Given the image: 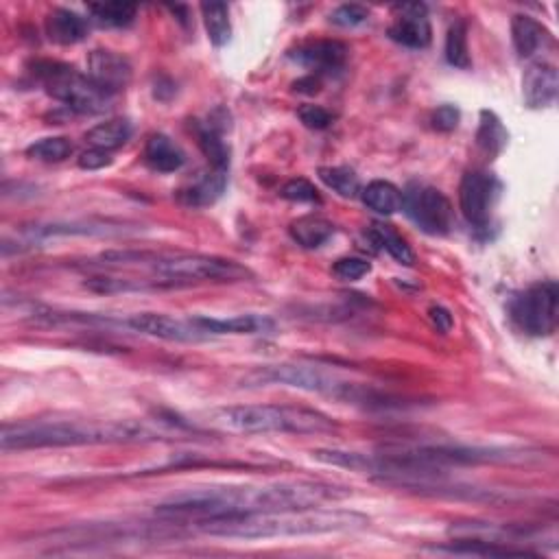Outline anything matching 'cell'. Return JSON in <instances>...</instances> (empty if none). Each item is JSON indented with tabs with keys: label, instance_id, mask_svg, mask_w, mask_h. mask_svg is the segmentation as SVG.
<instances>
[{
	"label": "cell",
	"instance_id": "7402d4cb",
	"mask_svg": "<svg viewBox=\"0 0 559 559\" xmlns=\"http://www.w3.org/2000/svg\"><path fill=\"white\" fill-rule=\"evenodd\" d=\"M367 236H370V241L378 247L387 252L391 258L396 260L400 265H413L415 263V254L411 245L402 239V236L391 228V225L385 223H372L370 230H367Z\"/></svg>",
	"mask_w": 559,
	"mask_h": 559
},
{
	"label": "cell",
	"instance_id": "8fae6325",
	"mask_svg": "<svg viewBox=\"0 0 559 559\" xmlns=\"http://www.w3.org/2000/svg\"><path fill=\"white\" fill-rule=\"evenodd\" d=\"M125 326L132 328L138 335L162 339V341H177V343H193L204 341L210 335L195 326V321H182L162 313H138L125 319Z\"/></svg>",
	"mask_w": 559,
	"mask_h": 559
},
{
	"label": "cell",
	"instance_id": "e0dca14e",
	"mask_svg": "<svg viewBox=\"0 0 559 559\" xmlns=\"http://www.w3.org/2000/svg\"><path fill=\"white\" fill-rule=\"evenodd\" d=\"M511 40H514V49L522 59H531L553 44L549 29L535 18L522 14L511 18Z\"/></svg>",
	"mask_w": 559,
	"mask_h": 559
},
{
	"label": "cell",
	"instance_id": "d590c367",
	"mask_svg": "<svg viewBox=\"0 0 559 559\" xmlns=\"http://www.w3.org/2000/svg\"><path fill=\"white\" fill-rule=\"evenodd\" d=\"M459 118L461 114L455 105H442L433 112L431 125L433 129H437V132H453V129H457L459 125Z\"/></svg>",
	"mask_w": 559,
	"mask_h": 559
},
{
	"label": "cell",
	"instance_id": "6da1fadb",
	"mask_svg": "<svg viewBox=\"0 0 559 559\" xmlns=\"http://www.w3.org/2000/svg\"><path fill=\"white\" fill-rule=\"evenodd\" d=\"M350 496V490L321 481H280L265 485H212L188 490L166 498L156 507L164 518H221L258 511L306 509L337 503Z\"/></svg>",
	"mask_w": 559,
	"mask_h": 559
},
{
	"label": "cell",
	"instance_id": "d6a6232c",
	"mask_svg": "<svg viewBox=\"0 0 559 559\" xmlns=\"http://www.w3.org/2000/svg\"><path fill=\"white\" fill-rule=\"evenodd\" d=\"M372 271V265L367 263L363 258H356V256H348V258H339L335 265H332V273L339 280H346V282H356L365 278L367 273Z\"/></svg>",
	"mask_w": 559,
	"mask_h": 559
},
{
	"label": "cell",
	"instance_id": "f1b7e54d",
	"mask_svg": "<svg viewBox=\"0 0 559 559\" xmlns=\"http://www.w3.org/2000/svg\"><path fill=\"white\" fill-rule=\"evenodd\" d=\"M319 180L346 199H352L361 193L359 175L348 169V166H321Z\"/></svg>",
	"mask_w": 559,
	"mask_h": 559
},
{
	"label": "cell",
	"instance_id": "9a60e30c",
	"mask_svg": "<svg viewBox=\"0 0 559 559\" xmlns=\"http://www.w3.org/2000/svg\"><path fill=\"white\" fill-rule=\"evenodd\" d=\"M559 92V75L557 68L549 62H535L527 68L522 77V99L531 110L549 107L555 103Z\"/></svg>",
	"mask_w": 559,
	"mask_h": 559
},
{
	"label": "cell",
	"instance_id": "ac0fdd59",
	"mask_svg": "<svg viewBox=\"0 0 559 559\" xmlns=\"http://www.w3.org/2000/svg\"><path fill=\"white\" fill-rule=\"evenodd\" d=\"M90 31V25L86 18H81L77 11L70 9H53L49 16H46V35L62 46L79 44L86 40V35Z\"/></svg>",
	"mask_w": 559,
	"mask_h": 559
},
{
	"label": "cell",
	"instance_id": "9c48e42d",
	"mask_svg": "<svg viewBox=\"0 0 559 559\" xmlns=\"http://www.w3.org/2000/svg\"><path fill=\"white\" fill-rule=\"evenodd\" d=\"M402 210L422 232L433 236H444L455 225L453 204L433 186H409L402 193Z\"/></svg>",
	"mask_w": 559,
	"mask_h": 559
},
{
	"label": "cell",
	"instance_id": "277c9868",
	"mask_svg": "<svg viewBox=\"0 0 559 559\" xmlns=\"http://www.w3.org/2000/svg\"><path fill=\"white\" fill-rule=\"evenodd\" d=\"M210 422L225 428V431L245 435H328L339 431V424L328 418L326 413L306 407H291V404H236V407H221L210 413Z\"/></svg>",
	"mask_w": 559,
	"mask_h": 559
},
{
	"label": "cell",
	"instance_id": "7c38bea8",
	"mask_svg": "<svg viewBox=\"0 0 559 559\" xmlns=\"http://www.w3.org/2000/svg\"><path fill=\"white\" fill-rule=\"evenodd\" d=\"M396 11H398V16L394 22H391V27L387 31L389 38L402 46H407V49H415V51L426 49V46L433 40L426 5H420V3L398 5Z\"/></svg>",
	"mask_w": 559,
	"mask_h": 559
},
{
	"label": "cell",
	"instance_id": "5bb4252c",
	"mask_svg": "<svg viewBox=\"0 0 559 559\" xmlns=\"http://www.w3.org/2000/svg\"><path fill=\"white\" fill-rule=\"evenodd\" d=\"M350 49L339 40H313L304 42L289 53L295 64L311 68L315 73H337L346 66Z\"/></svg>",
	"mask_w": 559,
	"mask_h": 559
},
{
	"label": "cell",
	"instance_id": "cb8c5ba5",
	"mask_svg": "<svg viewBox=\"0 0 559 559\" xmlns=\"http://www.w3.org/2000/svg\"><path fill=\"white\" fill-rule=\"evenodd\" d=\"M361 199L367 208L378 214H385V217H389V214H394L402 208L400 188L385 180H374L367 184L361 190Z\"/></svg>",
	"mask_w": 559,
	"mask_h": 559
},
{
	"label": "cell",
	"instance_id": "f35d334b",
	"mask_svg": "<svg viewBox=\"0 0 559 559\" xmlns=\"http://www.w3.org/2000/svg\"><path fill=\"white\" fill-rule=\"evenodd\" d=\"M293 90L300 92V94H317L321 90V81L315 75H308L300 81L293 83Z\"/></svg>",
	"mask_w": 559,
	"mask_h": 559
},
{
	"label": "cell",
	"instance_id": "74e56055",
	"mask_svg": "<svg viewBox=\"0 0 559 559\" xmlns=\"http://www.w3.org/2000/svg\"><path fill=\"white\" fill-rule=\"evenodd\" d=\"M428 317H431L433 326L437 328V332H442V335H448V332L455 326V317L450 315V311L444 306H431Z\"/></svg>",
	"mask_w": 559,
	"mask_h": 559
},
{
	"label": "cell",
	"instance_id": "f546056e",
	"mask_svg": "<svg viewBox=\"0 0 559 559\" xmlns=\"http://www.w3.org/2000/svg\"><path fill=\"white\" fill-rule=\"evenodd\" d=\"M479 147L485 149L490 156L501 153L507 145V132L505 127L498 121V116L494 112H481V125H479Z\"/></svg>",
	"mask_w": 559,
	"mask_h": 559
},
{
	"label": "cell",
	"instance_id": "5b68a950",
	"mask_svg": "<svg viewBox=\"0 0 559 559\" xmlns=\"http://www.w3.org/2000/svg\"><path fill=\"white\" fill-rule=\"evenodd\" d=\"M291 387L297 391H308V394L330 396L335 400L372 407L378 396L370 387H363L359 383L332 374L319 365H304V363H282V365H267L256 367L243 378V387L258 389V387Z\"/></svg>",
	"mask_w": 559,
	"mask_h": 559
},
{
	"label": "cell",
	"instance_id": "4fadbf2b",
	"mask_svg": "<svg viewBox=\"0 0 559 559\" xmlns=\"http://www.w3.org/2000/svg\"><path fill=\"white\" fill-rule=\"evenodd\" d=\"M88 77L105 92L116 94L125 90L132 81V64L121 53L97 49L88 57Z\"/></svg>",
	"mask_w": 559,
	"mask_h": 559
},
{
	"label": "cell",
	"instance_id": "44dd1931",
	"mask_svg": "<svg viewBox=\"0 0 559 559\" xmlns=\"http://www.w3.org/2000/svg\"><path fill=\"white\" fill-rule=\"evenodd\" d=\"M291 239L304 247V249H319L326 245L332 236H335V225L324 217H315V214H306V217L295 219L289 225Z\"/></svg>",
	"mask_w": 559,
	"mask_h": 559
},
{
	"label": "cell",
	"instance_id": "ffe728a7",
	"mask_svg": "<svg viewBox=\"0 0 559 559\" xmlns=\"http://www.w3.org/2000/svg\"><path fill=\"white\" fill-rule=\"evenodd\" d=\"M145 162L158 173H175L186 164V153L173 138L166 134H153L145 145Z\"/></svg>",
	"mask_w": 559,
	"mask_h": 559
},
{
	"label": "cell",
	"instance_id": "4dcf8cb0",
	"mask_svg": "<svg viewBox=\"0 0 559 559\" xmlns=\"http://www.w3.org/2000/svg\"><path fill=\"white\" fill-rule=\"evenodd\" d=\"M92 16L97 18L101 25L114 27V29H125L134 25L138 9L136 5L129 3H103V5H90Z\"/></svg>",
	"mask_w": 559,
	"mask_h": 559
},
{
	"label": "cell",
	"instance_id": "e575fe53",
	"mask_svg": "<svg viewBox=\"0 0 559 559\" xmlns=\"http://www.w3.org/2000/svg\"><path fill=\"white\" fill-rule=\"evenodd\" d=\"M297 116H300V121L308 127V129H328L335 121V116H332L328 110H324L321 105H302L300 110H297Z\"/></svg>",
	"mask_w": 559,
	"mask_h": 559
},
{
	"label": "cell",
	"instance_id": "ba28073f",
	"mask_svg": "<svg viewBox=\"0 0 559 559\" xmlns=\"http://www.w3.org/2000/svg\"><path fill=\"white\" fill-rule=\"evenodd\" d=\"M557 304L559 289L557 282L546 280L529 287L525 293L516 295L509 304L511 317H514L520 330L531 337H549L557 328Z\"/></svg>",
	"mask_w": 559,
	"mask_h": 559
},
{
	"label": "cell",
	"instance_id": "30bf717a",
	"mask_svg": "<svg viewBox=\"0 0 559 559\" xmlns=\"http://www.w3.org/2000/svg\"><path fill=\"white\" fill-rule=\"evenodd\" d=\"M496 177L485 171H468L459 184V210L474 228H487L498 199Z\"/></svg>",
	"mask_w": 559,
	"mask_h": 559
},
{
	"label": "cell",
	"instance_id": "3957f363",
	"mask_svg": "<svg viewBox=\"0 0 559 559\" xmlns=\"http://www.w3.org/2000/svg\"><path fill=\"white\" fill-rule=\"evenodd\" d=\"M160 439L151 426L138 420L112 422H25L5 426L0 444L5 450L66 448L97 444H134Z\"/></svg>",
	"mask_w": 559,
	"mask_h": 559
},
{
	"label": "cell",
	"instance_id": "83f0119b",
	"mask_svg": "<svg viewBox=\"0 0 559 559\" xmlns=\"http://www.w3.org/2000/svg\"><path fill=\"white\" fill-rule=\"evenodd\" d=\"M73 151H75V145L70 142V138L53 136V138L35 140L33 145L27 147V156L38 162H46V164L55 162L57 164V162H64L73 156Z\"/></svg>",
	"mask_w": 559,
	"mask_h": 559
},
{
	"label": "cell",
	"instance_id": "484cf974",
	"mask_svg": "<svg viewBox=\"0 0 559 559\" xmlns=\"http://www.w3.org/2000/svg\"><path fill=\"white\" fill-rule=\"evenodd\" d=\"M201 16L208 31V40L214 46H225L232 38V22L230 9L225 3H204L201 5Z\"/></svg>",
	"mask_w": 559,
	"mask_h": 559
},
{
	"label": "cell",
	"instance_id": "52a82bcc",
	"mask_svg": "<svg viewBox=\"0 0 559 559\" xmlns=\"http://www.w3.org/2000/svg\"><path fill=\"white\" fill-rule=\"evenodd\" d=\"M153 273L166 278L171 284L188 282H241L252 278V271L228 258L206 256V254H175L156 256L149 265Z\"/></svg>",
	"mask_w": 559,
	"mask_h": 559
},
{
	"label": "cell",
	"instance_id": "1f68e13d",
	"mask_svg": "<svg viewBox=\"0 0 559 559\" xmlns=\"http://www.w3.org/2000/svg\"><path fill=\"white\" fill-rule=\"evenodd\" d=\"M370 20V9L363 5H341L330 14V22L343 29H354L361 27Z\"/></svg>",
	"mask_w": 559,
	"mask_h": 559
},
{
	"label": "cell",
	"instance_id": "2e32d148",
	"mask_svg": "<svg viewBox=\"0 0 559 559\" xmlns=\"http://www.w3.org/2000/svg\"><path fill=\"white\" fill-rule=\"evenodd\" d=\"M195 326H199L208 335H265L276 328V324L265 315H234L228 319L219 317H195Z\"/></svg>",
	"mask_w": 559,
	"mask_h": 559
},
{
	"label": "cell",
	"instance_id": "4316f807",
	"mask_svg": "<svg viewBox=\"0 0 559 559\" xmlns=\"http://www.w3.org/2000/svg\"><path fill=\"white\" fill-rule=\"evenodd\" d=\"M446 59L450 66L468 70L472 66L468 49V25L466 20H455L446 35Z\"/></svg>",
	"mask_w": 559,
	"mask_h": 559
},
{
	"label": "cell",
	"instance_id": "d4e9b609",
	"mask_svg": "<svg viewBox=\"0 0 559 559\" xmlns=\"http://www.w3.org/2000/svg\"><path fill=\"white\" fill-rule=\"evenodd\" d=\"M197 142L199 149L204 151V156L210 162V169L214 171H223L228 173L230 169V147L225 145L223 140V132H219L217 127L208 125H197Z\"/></svg>",
	"mask_w": 559,
	"mask_h": 559
},
{
	"label": "cell",
	"instance_id": "d6986e66",
	"mask_svg": "<svg viewBox=\"0 0 559 559\" xmlns=\"http://www.w3.org/2000/svg\"><path fill=\"white\" fill-rule=\"evenodd\" d=\"M225 186H228V173L210 169L208 173H201L195 182H190L186 188L180 190V201L190 208H206L217 201Z\"/></svg>",
	"mask_w": 559,
	"mask_h": 559
},
{
	"label": "cell",
	"instance_id": "603a6c76",
	"mask_svg": "<svg viewBox=\"0 0 559 559\" xmlns=\"http://www.w3.org/2000/svg\"><path fill=\"white\" fill-rule=\"evenodd\" d=\"M134 125L127 121V118H112V121H105L97 127H92L86 134V140L92 147L105 149V151H116L121 149L125 142L132 138Z\"/></svg>",
	"mask_w": 559,
	"mask_h": 559
},
{
	"label": "cell",
	"instance_id": "8d00e7d4",
	"mask_svg": "<svg viewBox=\"0 0 559 559\" xmlns=\"http://www.w3.org/2000/svg\"><path fill=\"white\" fill-rule=\"evenodd\" d=\"M77 164H79V169H83V171H99V169H105V166L112 164V153L105 151V149L92 147L86 153H81V158H79Z\"/></svg>",
	"mask_w": 559,
	"mask_h": 559
},
{
	"label": "cell",
	"instance_id": "836d02e7",
	"mask_svg": "<svg viewBox=\"0 0 559 559\" xmlns=\"http://www.w3.org/2000/svg\"><path fill=\"white\" fill-rule=\"evenodd\" d=\"M280 195L289 201H297V204H317L319 201V190L311 182L304 180V177H297V180L284 184Z\"/></svg>",
	"mask_w": 559,
	"mask_h": 559
},
{
	"label": "cell",
	"instance_id": "7a4b0ae2",
	"mask_svg": "<svg viewBox=\"0 0 559 559\" xmlns=\"http://www.w3.org/2000/svg\"><path fill=\"white\" fill-rule=\"evenodd\" d=\"M363 514L348 509H280V511H258V514H239L204 518L197 527L217 538L234 540H267V538H289V535H319L352 531L367 525Z\"/></svg>",
	"mask_w": 559,
	"mask_h": 559
},
{
	"label": "cell",
	"instance_id": "8992f818",
	"mask_svg": "<svg viewBox=\"0 0 559 559\" xmlns=\"http://www.w3.org/2000/svg\"><path fill=\"white\" fill-rule=\"evenodd\" d=\"M33 75L44 83L46 92L53 99L77 114L92 116L112 110L114 94L101 90L88 75H81L73 66L44 59V62L33 64Z\"/></svg>",
	"mask_w": 559,
	"mask_h": 559
}]
</instances>
